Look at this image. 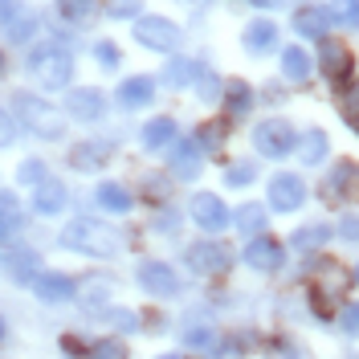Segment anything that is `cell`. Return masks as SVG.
I'll use <instances>...</instances> for the list:
<instances>
[{
  "label": "cell",
  "mask_w": 359,
  "mask_h": 359,
  "mask_svg": "<svg viewBox=\"0 0 359 359\" xmlns=\"http://www.w3.org/2000/svg\"><path fill=\"white\" fill-rule=\"evenodd\" d=\"M201 78V62H192V57H172L168 66H163V82L172 90H184V86H192Z\"/></svg>",
  "instance_id": "obj_30"
},
{
  "label": "cell",
  "mask_w": 359,
  "mask_h": 359,
  "mask_svg": "<svg viewBox=\"0 0 359 359\" xmlns=\"http://www.w3.org/2000/svg\"><path fill=\"white\" fill-rule=\"evenodd\" d=\"M0 339H4V323H0Z\"/></svg>",
  "instance_id": "obj_56"
},
{
  "label": "cell",
  "mask_w": 359,
  "mask_h": 359,
  "mask_svg": "<svg viewBox=\"0 0 359 359\" xmlns=\"http://www.w3.org/2000/svg\"><path fill=\"white\" fill-rule=\"evenodd\" d=\"M111 298H114V286L107 282V278H86L82 286H78V306L86 314H102L111 311Z\"/></svg>",
  "instance_id": "obj_20"
},
{
  "label": "cell",
  "mask_w": 359,
  "mask_h": 359,
  "mask_svg": "<svg viewBox=\"0 0 359 359\" xmlns=\"http://www.w3.org/2000/svg\"><path fill=\"white\" fill-rule=\"evenodd\" d=\"M355 4H359V0H355Z\"/></svg>",
  "instance_id": "obj_57"
},
{
  "label": "cell",
  "mask_w": 359,
  "mask_h": 359,
  "mask_svg": "<svg viewBox=\"0 0 359 359\" xmlns=\"http://www.w3.org/2000/svg\"><path fill=\"white\" fill-rule=\"evenodd\" d=\"M184 343H188V347H204V351H208V347H217V335H212L208 327H192V331L184 335Z\"/></svg>",
  "instance_id": "obj_45"
},
{
  "label": "cell",
  "mask_w": 359,
  "mask_h": 359,
  "mask_svg": "<svg viewBox=\"0 0 359 359\" xmlns=\"http://www.w3.org/2000/svg\"><path fill=\"white\" fill-rule=\"evenodd\" d=\"M33 290L41 302H74L78 298V282L69 278V273H57V269H41L37 278H33Z\"/></svg>",
  "instance_id": "obj_17"
},
{
  "label": "cell",
  "mask_w": 359,
  "mask_h": 359,
  "mask_svg": "<svg viewBox=\"0 0 359 359\" xmlns=\"http://www.w3.org/2000/svg\"><path fill=\"white\" fill-rule=\"evenodd\" d=\"M253 180H257V163H253V159H237V163L224 168V184H229V188H249Z\"/></svg>",
  "instance_id": "obj_34"
},
{
  "label": "cell",
  "mask_w": 359,
  "mask_h": 359,
  "mask_svg": "<svg viewBox=\"0 0 359 359\" xmlns=\"http://www.w3.org/2000/svg\"><path fill=\"white\" fill-rule=\"evenodd\" d=\"M176 224H180V212H176V208H163V212L156 217V229H159V233H176Z\"/></svg>",
  "instance_id": "obj_47"
},
{
  "label": "cell",
  "mask_w": 359,
  "mask_h": 359,
  "mask_svg": "<svg viewBox=\"0 0 359 359\" xmlns=\"http://www.w3.org/2000/svg\"><path fill=\"white\" fill-rule=\"evenodd\" d=\"M4 266L13 273V282H21V286L29 282V286H33V278H37V273H33V269H37V253H33V249H8Z\"/></svg>",
  "instance_id": "obj_31"
},
{
  "label": "cell",
  "mask_w": 359,
  "mask_h": 359,
  "mask_svg": "<svg viewBox=\"0 0 359 359\" xmlns=\"http://www.w3.org/2000/svg\"><path fill=\"white\" fill-rule=\"evenodd\" d=\"M94 201H98V208H107V212H131L135 196L123 188V184H114V180H102L98 188H94Z\"/></svg>",
  "instance_id": "obj_29"
},
{
  "label": "cell",
  "mask_w": 359,
  "mask_h": 359,
  "mask_svg": "<svg viewBox=\"0 0 359 359\" xmlns=\"http://www.w3.org/2000/svg\"><path fill=\"white\" fill-rule=\"evenodd\" d=\"M204 168V151L196 139H176L172 147H168V176L176 180H196Z\"/></svg>",
  "instance_id": "obj_13"
},
{
  "label": "cell",
  "mask_w": 359,
  "mask_h": 359,
  "mask_svg": "<svg viewBox=\"0 0 359 359\" xmlns=\"http://www.w3.org/2000/svg\"><path fill=\"white\" fill-rule=\"evenodd\" d=\"M4 66H8V62H4V49H0V74H4Z\"/></svg>",
  "instance_id": "obj_53"
},
{
  "label": "cell",
  "mask_w": 359,
  "mask_h": 359,
  "mask_svg": "<svg viewBox=\"0 0 359 359\" xmlns=\"http://www.w3.org/2000/svg\"><path fill=\"white\" fill-rule=\"evenodd\" d=\"M331 237H335V229L327 221H311V224H302V229H294L290 245L298 249V253H311V249H323Z\"/></svg>",
  "instance_id": "obj_27"
},
{
  "label": "cell",
  "mask_w": 359,
  "mask_h": 359,
  "mask_svg": "<svg viewBox=\"0 0 359 359\" xmlns=\"http://www.w3.org/2000/svg\"><path fill=\"white\" fill-rule=\"evenodd\" d=\"M327 17H331V29L355 33L359 29V4L355 0H327Z\"/></svg>",
  "instance_id": "obj_33"
},
{
  "label": "cell",
  "mask_w": 359,
  "mask_h": 359,
  "mask_svg": "<svg viewBox=\"0 0 359 359\" xmlns=\"http://www.w3.org/2000/svg\"><path fill=\"white\" fill-rule=\"evenodd\" d=\"M13 111L25 123V131L37 135V139H62L66 135V111H57L53 102H41L29 90H17L13 94Z\"/></svg>",
  "instance_id": "obj_2"
},
{
  "label": "cell",
  "mask_w": 359,
  "mask_h": 359,
  "mask_svg": "<svg viewBox=\"0 0 359 359\" xmlns=\"http://www.w3.org/2000/svg\"><path fill=\"white\" fill-rule=\"evenodd\" d=\"M278 37H282V29L269 21V17H257V21H249L241 29V45H245L249 57H266L278 49Z\"/></svg>",
  "instance_id": "obj_16"
},
{
  "label": "cell",
  "mask_w": 359,
  "mask_h": 359,
  "mask_svg": "<svg viewBox=\"0 0 359 359\" xmlns=\"http://www.w3.org/2000/svg\"><path fill=\"white\" fill-rule=\"evenodd\" d=\"M62 245L74 249V253H86V257H114L123 241L111 224L94 221V217H78L62 229Z\"/></svg>",
  "instance_id": "obj_1"
},
{
  "label": "cell",
  "mask_w": 359,
  "mask_h": 359,
  "mask_svg": "<svg viewBox=\"0 0 359 359\" xmlns=\"http://www.w3.org/2000/svg\"><path fill=\"white\" fill-rule=\"evenodd\" d=\"M139 135H143V147H147V151H163V147L176 143V118H172V114H159V118H151Z\"/></svg>",
  "instance_id": "obj_26"
},
{
  "label": "cell",
  "mask_w": 359,
  "mask_h": 359,
  "mask_svg": "<svg viewBox=\"0 0 359 359\" xmlns=\"http://www.w3.org/2000/svg\"><path fill=\"white\" fill-rule=\"evenodd\" d=\"M102 318H107L111 327H118V331H135V327H143V323H139V314H131V311H114V306L102 314Z\"/></svg>",
  "instance_id": "obj_44"
},
{
  "label": "cell",
  "mask_w": 359,
  "mask_h": 359,
  "mask_svg": "<svg viewBox=\"0 0 359 359\" xmlns=\"http://www.w3.org/2000/svg\"><path fill=\"white\" fill-rule=\"evenodd\" d=\"M159 359H184V355H159Z\"/></svg>",
  "instance_id": "obj_55"
},
{
  "label": "cell",
  "mask_w": 359,
  "mask_h": 359,
  "mask_svg": "<svg viewBox=\"0 0 359 359\" xmlns=\"http://www.w3.org/2000/svg\"><path fill=\"white\" fill-rule=\"evenodd\" d=\"M266 201H269V212H298V208L306 204V180L298 176V172H278V176H269Z\"/></svg>",
  "instance_id": "obj_8"
},
{
  "label": "cell",
  "mask_w": 359,
  "mask_h": 359,
  "mask_svg": "<svg viewBox=\"0 0 359 359\" xmlns=\"http://www.w3.org/2000/svg\"><path fill=\"white\" fill-rule=\"evenodd\" d=\"M188 212H192V221L201 224L204 233H224V229L233 224V212L224 208V201L217 192H196V196L188 201Z\"/></svg>",
  "instance_id": "obj_11"
},
{
  "label": "cell",
  "mask_w": 359,
  "mask_h": 359,
  "mask_svg": "<svg viewBox=\"0 0 359 359\" xmlns=\"http://www.w3.org/2000/svg\"><path fill=\"white\" fill-rule=\"evenodd\" d=\"M114 98H118V107H123V111H139V107L156 102V78H147V74L123 78V86H118Z\"/></svg>",
  "instance_id": "obj_19"
},
{
  "label": "cell",
  "mask_w": 359,
  "mask_h": 359,
  "mask_svg": "<svg viewBox=\"0 0 359 359\" xmlns=\"http://www.w3.org/2000/svg\"><path fill=\"white\" fill-rule=\"evenodd\" d=\"M69 201V192H66V184L62 180H49L45 176L37 188H33V208H37V217H57L62 208H66Z\"/></svg>",
  "instance_id": "obj_22"
},
{
  "label": "cell",
  "mask_w": 359,
  "mask_h": 359,
  "mask_svg": "<svg viewBox=\"0 0 359 359\" xmlns=\"http://www.w3.org/2000/svg\"><path fill=\"white\" fill-rule=\"evenodd\" d=\"M4 29H8V41H29V37L41 29V21H37V17H17V21H8Z\"/></svg>",
  "instance_id": "obj_39"
},
{
  "label": "cell",
  "mask_w": 359,
  "mask_h": 359,
  "mask_svg": "<svg viewBox=\"0 0 359 359\" xmlns=\"http://www.w3.org/2000/svg\"><path fill=\"white\" fill-rule=\"evenodd\" d=\"M107 159H111V151H107V143H98V139H82V143L69 147V168H74V172H102Z\"/></svg>",
  "instance_id": "obj_21"
},
{
  "label": "cell",
  "mask_w": 359,
  "mask_h": 359,
  "mask_svg": "<svg viewBox=\"0 0 359 359\" xmlns=\"http://www.w3.org/2000/svg\"><path fill=\"white\" fill-rule=\"evenodd\" d=\"M233 224H237V233H245V237H257V233H266L269 224V204L262 201H245L237 212H233Z\"/></svg>",
  "instance_id": "obj_25"
},
{
  "label": "cell",
  "mask_w": 359,
  "mask_h": 359,
  "mask_svg": "<svg viewBox=\"0 0 359 359\" xmlns=\"http://www.w3.org/2000/svg\"><path fill=\"white\" fill-rule=\"evenodd\" d=\"M294 33L298 37H306V41H323V37H331V17H327V4H298L294 8Z\"/></svg>",
  "instance_id": "obj_14"
},
{
  "label": "cell",
  "mask_w": 359,
  "mask_h": 359,
  "mask_svg": "<svg viewBox=\"0 0 359 359\" xmlns=\"http://www.w3.org/2000/svg\"><path fill=\"white\" fill-rule=\"evenodd\" d=\"M188 269L192 273H201V278H212V273H224V269L233 266V249L217 241V237H204L196 245H188Z\"/></svg>",
  "instance_id": "obj_9"
},
{
  "label": "cell",
  "mask_w": 359,
  "mask_h": 359,
  "mask_svg": "<svg viewBox=\"0 0 359 359\" xmlns=\"http://www.w3.org/2000/svg\"><path fill=\"white\" fill-rule=\"evenodd\" d=\"M253 8H262V13H269V8H282V4H290V0H249Z\"/></svg>",
  "instance_id": "obj_50"
},
{
  "label": "cell",
  "mask_w": 359,
  "mask_h": 359,
  "mask_svg": "<svg viewBox=\"0 0 359 359\" xmlns=\"http://www.w3.org/2000/svg\"><path fill=\"white\" fill-rule=\"evenodd\" d=\"M318 69H323V78L335 90L347 86L355 78V53H351V45L343 41V37H323L318 41Z\"/></svg>",
  "instance_id": "obj_6"
},
{
  "label": "cell",
  "mask_w": 359,
  "mask_h": 359,
  "mask_svg": "<svg viewBox=\"0 0 359 359\" xmlns=\"http://www.w3.org/2000/svg\"><path fill=\"white\" fill-rule=\"evenodd\" d=\"M17 180H21V184H33V188H37V184L45 180V163H41V159H25L21 168H17Z\"/></svg>",
  "instance_id": "obj_43"
},
{
  "label": "cell",
  "mask_w": 359,
  "mask_h": 359,
  "mask_svg": "<svg viewBox=\"0 0 359 359\" xmlns=\"http://www.w3.org/2000/svg\"><path fill=\"white\" fill-rule=\"evenodd\" d=\"M0 229H21V201L13 192H0Z\"/></svg>",
  "instance_id": "obj_37"
},
{
  "label": "cell",
  "mask_w": 359,
  "mask_h": 359,
  "mask_svg": "<svg viewBox=\"0 0 359 359\" xmlns=\"http://www.w3.org/2000/svg\"><path fill=\"white\" fill-rule=\"evenodd\" d=\"M327 156H331V139H327L323 127H306V131L298 135V159H302V168H318Z\"/></svg>",
  "instance_id": "obj_23"
},
{
  "label": "cell",
  "mask_w": 359,
  "mask_h": 359,
  "mask_svg": "<svg viewBox=\"0 0 359 359\" xmlns=\"http://www.w3.org/2000/svg\"><path fill=\"white\" fill-rule=\"evenodd\" d=\"M351 278H355V282H359V262H355V269H351Z\"/></svg>",
  "instance_id": "obj_54"
},
{
  "label": "cell",
  "mask_w": 359,
  "mask_h": 359,
  "mask_svg": "<svg viewBox=\"0 0 359 359\" xmlns=\"http://www.w3.org/2000/svg\"><path fill=\"white\" fill-rule=\"evenodd\" d=\"M111 17H139V0H114Z\"/></svg>",
  "instance_id": "obj_48"
},
{
  "label": "cell",
  "mask_w": 359,
  "mask_h": 359,
  "mask_svg": "<svg viewBox=\"0 0 359 359\" xmlns=\"http://www.w3.org/2000/svg\"><path fill=\"white\" fill-rule=\"evenodd\" d=\"M318 192L327 204H359V159H335Z\"/></svg>",
  "instance_id": "obj_5"
},
{
  "label": "cell",
  "mask_w": 359,
  "mask_h": 359,
  "mask_svg": "<svg viewBox=\"0 0 359 359\" xmlns=\"http://www.w3.org/2000/svg\"><path fill=\"white\" fill-rule=\"evenodd\" d=\"M221 90L224 82L212 74V69H201V78H196V94H201L204 102H221Z\"/></svg>",
  "instance_id": "obj_38"
},
{
  "label": "cell",
  "mask_w": 359,
  "mask_h": 359,
  "mask_svg": "<svg viewBox=\"0 0 359 359\" xmlns=\"http://www.w3.org/2000/svg\"><path fill=\"white\" fill-rule=\"evenodd\" d=\"M94 57H98V66L102 69H118V62H123V53H118V45L114 41H98L94 45Z\"/></svg>",
  "instance_id": "obj_41"
},
{
  "label": "cell",
  "mask_w": 359,
  "mask_h": 359,
  "mask_svg": "<svg viewBox=\"0 0 359 359\" xmlns=\"http://www.w3.org/2000/svg\"><path fill=\"white\" fill-rule=\"evenodd\" d=\"M176 4H188V8H208V0H176Z\"/></svg>",
  "instance_id": "obj_52"
},
{
  "label": "cell",
  "mask_w": 359,
  "mask_h": 359,
  "mask_svg": "<svg viewBox=\"0 0 359 359\" xmlns=\"http://www.w3.org/2000/svg\"><path fill=\"white\" fill-rule=\"evenodd\" d=\"M229 127H233V118L224 114V118H208L196 127V143H201L204 156H212V151H221L224 143H229Z\"/></svg>",
  "instance_id": "obj_28"
},
{
  "label": "cell",
  "mask_w": 359,
  "mask_h": 359,
  "mask_svg": "<svg viewBox=\"0 0 359 359\" xmlns=\"http://www.w3.org/2000/svg\"><path fill=\"white\" fill-rule=\"evenodd\" d=\"M278 69H282V78H286L290 86H306L311 74H314V57L302 49V45H286L282 57H278Z\"/></svg>",
  "instance_id": "obj_18"
},
{
  "label": "cell",
  "mask_w": 359,
  "mask_h": 359,
  "mask_svg": "<svg viewBox=\"0 0 359 359\" xmlns=\"http://www.w3.org/2000/svg\"><path fill=\"white\" fill-rule=\"evenodd\" d=\"M249 139H253V147H257L262 159H286L290 151H298V131H294L290 118H282V114L262 118Z\"/></svg>",
  "instance_id": "obj_4"
},
{
  "label": "cell",
  "mask_w": 359,
  "mask_h": 359,
  "mask_svg": "<svg viewBox=\"0 0 359 359\" xmlns=\"http://www.w3.org/2000/svg\"><path fill=\"white\" fill-rule=\"evenodd\" d=\"M66 114H74L78 123H98L107 114V94L94 86H74L66 98Z\"/></svg>",
  "instance_id": "obj_15"
},
{
  "label": "cell",
  "mask_w": 359,
  "mask_h": 359,
  "mask_svg": "<svg viewBox=\"0 0 359 359\" xmlns=\"http://www.w3.org/2000/svg\"><path fill=\"white\" fill-rule=\"evenodd\" d=\"M135 41L156 53H176L184 45V29L168 17H135Z\"/></svg>",
  "instance_id": "obj_7"
},
{
  "label": "cell",
  "mask_w": 359,
  "mask_h": 359,
  "mask_svg": "<svg viewBox=\"0 0 359 359\" xmlns=\"http://www.w3.org/2000/svg\"><path fill=\"white\" fill-rule=\"evenodd\" d=\"M212 359H241V347H237V343H224V351L212 355Z\"/></svg>",
  "instance_id": "obj_51"
},
{
  "label": "cell",
  "mask_w": 359,
  "mask_h": 359,
  "mask_svg": "<svg viewBox=\"0 0 359 359\" xmlns=\"http://www.w3.org/2000/svg\"><path fill=\"white\" fill-rule=\"evenodd\" d=\"M339 118L351 127V135H359V78L339 86Z\"/></svg>",
  "instance_id": "obj_32"
},
{
  "label": "cell",
  "mask_w": 359,
  "mask_h": 359,
  "mask_svg": "<svg viewBox=\"0 0 359 359\" xmlns=\"http://www.w3.org/2000/svg\"><path fill=\"white\" fill-rule=\"evenodd\" d=\"M13 139H17V118L0 107V147H8Z\"/></svg>",
  "instance_id": "obj_46"
},
{
  "label": "cell",
  "mask_w": 359,
  "mask_h": 359,
  "mask_svg": "<svg viewBox=\"0 0 359 359\" xmlns=\"http://www.w3.org/2000/svg\"><path fill=\"white\" fill-rule=\"evenodd\" d=\"M29 74L37 78L41 90H66L74 82V57L62 45H41L29 53Z\"/></svg>",
  "instance_id": "obj_3"
},
{
  "label": "cell",
  "mask_w": 359,
  "mask_h": 359,
  "mask_svg": "<svg viewBox=\"0 0 359 359\" xmlns=\"http://www.w3.org/2000/svg\"><path fill=\"white\" fill-rule=\"evenodd\" d=\"M62 13H66L74 25H86L98 17V0H62Z\"/></svg>",
  "instance_id": "obj_35"
},
{
  "label": "cell",
  "mask_w": 359,
  "mask_h": 359,
  "mask_svg": "<svg viewBox=\"0 0 359 359\" xmlns=\"http://www.w3.org/2000/svg\"><path fill=\"white\" fill-rule=\"evenodd\" d=\"M21 17V0H0V25L17 21Z\"/></svg>",
  "instance_id": "obj_49"
},
{
  "label": "cell",
  "mask_w": 359,
  "mask_h": 359,
  "mask_svg": "<svg viewBox=\"0 0 359 359\" xmlns=\"http://www.w3.org/2000/svg\"><path fill=\"white\" fill-rule=\"evenodd\" d=\"M135 282H139V290H147L151 298H176L180 294V278L168 262H139Z\"/></svg>",
  "instance_id": "obj_12"
},
{
  "label": "cell",
  "mask_w": 359,
  "mask_h": 359,
  "mask_svg": "<svg viewBox=\"0 0 359 359\" xmlns=\"http://www.w3.org/2000/svg\"><path fill=\"white\" fill-rule=\"evenodd\" d=\"M339 331L347 339H359V302H347V306L339 311Z\"/></svg>",
  "instance_id": "obj_40"
},
{
  "label": "cell",
  "mask_w": 359,
  "mask_h": 359,
  "mask_svg": "<svg viewBox=\"0 0 359 359\" xmlns=\"http://www.w3.org/2000/svg\"><path fill=\"white\" fill-rule=\"evenodd\" d=\"M241 262L249 269H257V273H273V269L286 266V245L278 241V237H269V233H257V237H249V245L241 249Z\"/></svg>",
  "instance_id": "obj_10"
},
{
  "label": "cell",
  "mask_w": 359,
  "mask_h": 359,
  "mask_svg": "<svg viewBox=\"0 0 359 359\" xmlns=\"http://www.w3.org/2000/svg\"><path fill=\"white\" fill-rule=\"evenodd\" d=\"M335 233L343 237V241H351V245H359V212H343L335 224Z\"/></svg>",
  "instance_id": "obj_42"
},
{
  "label": "cell",
  "mask_w": 359,
  "mask_h": 359,
  "mask_svg": "<svg viewBox=\"0 0 359 359\" xmlns=\"http://www.w3.org/2000/svg\"><path fill=\"white\" fill-rule=\"evenodd\" d=\"M90 359H127V343L123 339H94L90 343Z\"/></svg>",
  "instance_id": "obj_36"
},
{
  "label": "cell",
  "mask_w": 359,
  "mask_h": 359,
  "mask_svg": "<svg viewBox=\"0 0 359 359\" xmlns=\"http://www.w3.org/2000/svg\"><path fill=\"white\" fill-rule=\"evenodd\" d=\"M221 102H224V114L229 118H245L253 111V86H249L245 78H229L221 90Z\"/></svg>",
  "instance_id": "obj_24"
}]
</instances>
